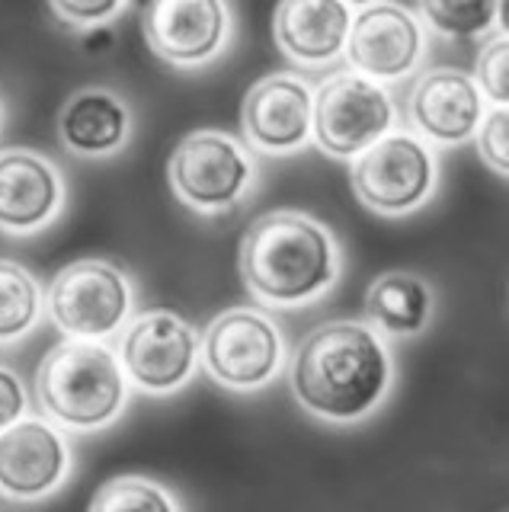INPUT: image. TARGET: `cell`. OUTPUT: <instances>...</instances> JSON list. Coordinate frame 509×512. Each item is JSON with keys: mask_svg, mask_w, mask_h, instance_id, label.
I'll use <instances>...</instances> for the list:
<instances>
[{"mask_svg": "<svg viewBox=\"0 0 509 512\" xmlns=\"http://www.w3.org/2000/svg\"><path fill=\"white\" fill-rule=\"evenodd\" d=\"M394 381L391 349L362 320H327L298 343L289 388L301 410L324 423H362L385 404Z\"/></svg>", "mask_w": 509, "mask_h": 512, "instance_id": "obj_1", "label": "cell"}, {"mask_svg": "<svg viewBox=\"0 0 509 512\" xmlns=\"http://www.w3.org/2000/svg\"><path fill=\"white\" fill-rule=\"evenodd\" d=\"M237 269L247 292L266 308H305L337 285L343 247L321 218L276 208L247 224Z\"/></svg>", "mask_w": 509, "mask_h": 512, "instance_id": "obj_2", "label": "cell"}, {"mask_svg": "<svg viewBox=\"0 0 509 512\" xmlns=\"http://www.w3.org/2000/svg\"><path fill=\"white\" fill-rule=\"evenodd\" d=\"M36 397L52 423L74 432H97L122 416L129 404V378L109 346L68 336L42 356Z\"/></svg>", "mask_w": 509, "mask_h": 512, "instance_id": "obj_3", "label": "cell"}, {"mask_svg": "<svg viewBox=\"0 0 509 512\" xmlns=\"http://www.w3.org/2000/svg\"><path fill=\"white\" fill-rule=\"evenodd\" d=\"M257 160L241 138L221 128H196L177 141L167 160V183L189 212L221 215L257 186Z\"/></svg>", "mask_w": 509, "mask_h": 512, "instance_id": "obj_4", "label": "cell"}, {"mask_svg": "<svg viewBox=\"0 0 509 512\" xmlns=\"http://www.w3.org/2000/svg\"><path fill=\"white\" fill-rule=\"evenodd\" d=\"M356 199L381 218H404L420 212L439 186V157L433 144L413 132L394 128L372 148L353 157Z\"/></svg>", "mask_w": 509, "mask_h": 512, "instance_id": "obj_5", "label": "cell"}, {"mask_svg": "<svg viewBox=\"0 0 509 512\" xmlns=\"http://www.w3.org/2000/svg\"><path fill=\"white\" fill-rule=\"evenodd\" d=\"M199 365L228 391H260L282 372L285 336L257 308H228L199 333Z\"/></svg>", "mask_w": 509, "mask_h": 512, "instance_id": "obj_6", "label": "cell"}, {"mask_svg": "<svg viewBox=\"0 0 509 512\" xmlns=\"http://www.w3.org/2000/svg\"><path fill=\"white\" fill-rule=\"evenodd\" d=\"M397 112L385 84L356 71H340L314 90L311 141L327 157L353 160L394 132Z\"/></svg>", "mask_w": 509, "mask_h": 512, "instance_id": "obj_7", "label": "cell"}, {"mask_svg": "<svg viewBox=\"0 0 509 512\" xmlns=\"http://www.w3.org/2000/svg\"><path fill=\"white\" fill-rule=\"evenodd\" d=\"M45 308L52 324L71 340H106L129 324L135 288L125 272L109 260H74L49 285Z\"/></svg>", "mask_w": 509, "mask_h": 512, "instance_id": "obj_8", "label": "cell"}, {"mask_svg": "<svg viewBox=\"0 0 509 512\" xmlns=\"http://www.w3.org/2000/svg\"><path fill=\"white\" fill-rule=\"evenodd\" d=\"M122 372L145 394H173L199 368V330L186 317L154 308L135 317L122 336Z\"/></svg>", "mask_w": 509, "mask_h": 512, "instance_id": "obj_9", "label": "cell"}, {"mask_svg": "<svg viewBox=\"0 0 509 512\" xmlns=\"http://www.w3.org/2000/svg\"><path fill=\"white\" fill-rule=\"evenodd\" d=\"M343 55L356 74L378 80V84H394L423 64L426 26L417 13L394 0H375L353 13Z\"/></svg>", "mask_w": 509, "mask_h": 512, "instance_id": "obj_10", "label": "cell"}, {"mask_svg": "<svg viewBox=\"0 0 509 512\" xmlns=\"http://www.w3.org/2000/svg\"><path fill=\"white\" fill-rule=\"evenodd\" d=\"M234 20L228 0H148L145 42L173 68H205L225 55Z\"/></svg>", "mask_w": 509, "mask_h": 512, "instance_id": "obj_11", "label": "cell"}, {"mask_svg": "<svg viewBox=\"0 0 509 512\" xmlns=\"http://www.w3.org/2000/svg\"><path fill=\"white\" fill-rule=\"evenodd\" d=\"M314 90L305 77L276 71L253 84L241 103L247 148L273 157H289L311 144Z\"/></svg>", "mask_w": 509, "mask_h": 512, "instance_id": "obj_12", "label": "cell"}, {"mask_svg": "<svg viewBox=\"0 0 509 512\" xmlns=\"http://www.w3.org/2000/svg\"><path fill=\"white\" fill-rule=\"evenodd\" d=\"M71 474V445L61 429L39 416L0 432V493L33 503L55 493Z\"/></svg>", "mask_w": 509, "mask_h": 512, "instance_id": "obj_13", "label": "cell"}, {"mask_svg": "<svg viewBox=\"0 0 509 512\" xmlns=\"http://www.w3.org/2000/svg\"><path fill=\"white\" fill-rule=\"evenodd\" d=\"M487 100L474 77L461 68H426L407 96V125L429 144H465L474 138Z\"/></svg>", "mask_w": 509, "mask_h": 512, "instance_id": "obj_14", "label": "cell"}, {"mask_svg": "<svg viewBox=\"0 0 509 512\" xmlns=\"http://www.w3.org/2000/svg\"><path fill=\"white\" fill-rule=\"evenodd\" d=\"M65 208V176L33 148L0 151V231L39 234Z\"/></svg>", "mask_w": 509, "mask_h": 512, "instance_id": "obj_15", "label": "cell"}, {"mask_svg": "<svg viewBox=\"0 0 509 512\" xmlns=\"http://www.w3.org/2000/svg\"><path fill=\"white\" fill-rule=\"evenodd\" d=\"M353 7L343 0H279L273 39L279 52L301 68H327L346 52Z\"/></svg>", "mask_w": 509, "mask_h": 512, "instance_id": "obj_16", "label": "cell"}, {"mask_svg": "<svg viewBox=\"0 0 509 512\" xmlns=\"http://www.w3.org/2000/svg\"><path fill=\"white\" fill-rule=\"evenodd\" d=\"M55 128L68 154L87 160L113 157L132 138V106L109 87H84L65 100Z\"/></svg>", "mask_w": 509, "mask_h": 512, "instance_id": "obj_17", "label": "cell"}, {"mask_svg": "<svg viewBox=\"0 0 509 512\" xmlns=\"http://www.w3.org/2000/svg\"><path fill=\"white\" fill-rule=\"evenodd\" d=\"M436 314V295L417 272L391 269L369 285L365 292V317L369 327L391 336H417L429 327Z\"/></svg>", "mask_w": 509, "mask_h": 512, "instance_id": "obj_18", "label": "cell"}, {"mask_svg": "<svg viewBox=\"0 0 509 512\" xmlns=\"http://www.w3.org/2000/svg\"><path fill=\"white\" fill-rule=\"evenodd\" d=\"M42 308L45 298L33 272L0 256V346L23 340L39 324Z\"/></svg>", "mask_w": 509, "mask_h": 512, "instance_id": "obj_19", "label": "cell"}, {"mask_svg": "<svg viewBox=\"0 0 509 512\" xmlns=\"http://www.w3.org/2000/svg\"><path fill=\"white\" fill-rule=\"evenodd\" d=\"M420 13L445 39H481L506 29V0H420Z\"/></svg>", "mask_w": 509, "mask_h": 512, "instance_id": "obj_20", "label": "cell"}, {"mask_svg": "<svg viewBox=\"0 0 509 512\" xmlns=\"http://www.w3.org/2000/svg\"><path fill=\"white\" fill-rule=\"evenodd\" d=\"M87 512H183V509L177 503V496L164 484H157V480L141 474H119L100 484Z\"/></svg>", "mask_w": 509, "mask_h": 512, "instance_id": "obj_21", "label": "cell"}, {"mask_svg": "<svg viewBox=\"0 0 509 512\" xmlns=\"http://www.w3.org/2000/svg\"><path fill=\"white\" fill-rule=\"evenodd\" d=\"M474 84L481 90V96L493 106H506L509 103V39L506 29H497L493 36L477 52L474 64Z\"/></svg>", "mask_w": 509, "mask_h": 512, "instance_id": "obj_22", "label": "cell"}, {"mask_svg": "<svg viewBox=\"0 0 509 512\" xmlns=\"http://www.w3.org/2000/svg\"><path fill=\"white\" fill-rule=\"evenodd\" d=\"M474 138H477V151H481L484 164L506 180L509 176V109L487 106Z\"/></svg>", "mask_w": 509, "mask_h": 512, "instance_id": "obj_23", "label": "cell"}, {"mask_svg": "<svg viewBox=\"0 0 509 512\" xmlns=\"http://www.w3.org/2000/svg\"><path fill=\"white\" fill-rule=\"evenodd\" d=\"M129 4L132 0H49V7L58 20L74 29L109 26Z\"/></svg>", "mask_w": 509, "mask_h": 512, "instance_id": "obj_24", "label": "cell"}, {"mask_svg": "<svg viewBox=\"0 0 509 512\" xmlns=\"http://www.w3.org/2000/svg\"><path fill=\"white\" fill-rule=\"evenodd\" d=\"M29 410V394L23 378L10 365H0V432L20 423Z\"/></svg>", "mask_w": 509, "mask_h": 512, "instance_id": "obj_25", "label": "cell"}, {"mask_svg": "<svg viewBox=\"0 0 509 512\" xmlns=\"http://www.w3.org/2000/svg\"><path fill=\"white\" fill-rule=\"evenodd\" d=\"M343 4H349V7H369V4H375V0H343Z\"/></svg>", "mask_w": 509, "mask_h": 512, "instance_id": "obj_26", "label": "cell"}, {"mask_svg": "<svg viewBox=\"0 0 509 512\" xmlns=\"http://www.w3.org/2000/svg\"><path fill=\"white\" fill-rule=\"evenodd\" d=\"M0 132H4V100H0Z\"/></svg>", "mask_w": 509, "mask_h": 512, "instance_id": "obj_27", "label": "cell"}]
</instances>
